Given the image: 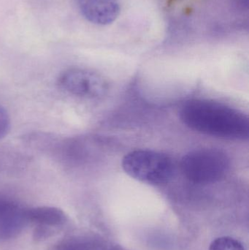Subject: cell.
<instances>
[{
  "label": "cell",
  "instance_id": "1",
  "mask_svg": "<svg viewBox=\"0 0 249 250\" xmlns=\"http://www.w3.org/2000/svg\"><path fill=\"white\" fill-rule=\"evenodd\" d=\"M180 117L190 129L206 135L230 140L249 136V120L246 114L213 101H190L181 108Z\"/></svg>",
  "mask_w": 249,
  "mask_h": 250
},
{
  "label": "cell",
  "instance_id": "2",
  "mask_svg": "<svg viewBox=\"0 0 249 250\" xmlns=\"http://www.w3.org/2000/svg\"><path fill=\"white\" fill-rule=\"evenodd\" d=\"M126 173L136 180L149 185H162L169 182L174 165L168 156L150 150H136L123 159Z\"/></svg>",
  "mask_w": 249,
  "mask_h": 250
},
{
  "label": "cell",
  "instance_id": "3",
  "mask_svg": "<svg viewBox=\"0 0 249 250\" xmlns=\"http://www.w3.org/2000/svg\"><path fill=\"white\" fill-rule=\"evenodd\" d=\"M230 160L216 148H201L190 151L183 157L181 170L194 183L206 185L220 180L229 170Z\"/></svg>",
  "mask_w": 249,
  "mask_h": 250
},
{
  "label": "cell",
  "instance_id": "4",
  "mask_svg": "<svg viewBox=\"0 0 249 250\" xmlns=\"http://www.w3.org/2000/svg\"><path fill=\"white\" fill-rule=\"evenodd\" d=\"M61 89L75 96L97 98L108 91L107 81L98 73L84 69H69L58 79Z\"/></svg>",
  "mask_w": 249,
  "mask_h": 250
},
{
  "label": "cell",
  "instance_id": "5",
  "mask_svg": "<svg viewBox=\"0 0 249 250\" xmlns=\"http://www.w3.org/2000/svg\"><path fill=\"white\" fill-rule=\"evenodd\" d=\"M77 4L84 18L95 24H110L120 13L118 0H77Z\"/></svg>",
  "mask_w": 249,
  "mask_h": 250
},
{
  "label": "cell",
  "instance_id": "6",
  "mask_svg": "<svg viewBox=\"0 0 249 250\" xmlns=\"http://www.w3.org/2000/svg\"><path fill=\"white\" fill-rule=\"evenodd\" d=\"M28 219L41 224L55 226L64 223L65 214L61 210L54 207H38L26 212Z\"/></svg>",
  "mask_w": 249,
  "mask_h": 250
},
{
  "label": "cell",
  "instance_id": "7",
  "mask_svg": "<svg viewBox=\"0 0 249 250\" xmlns=\"http://www.w3.org/2000/svg\"><path fill=\"white\" fill-rule=\"evenodd\" d=\"M209 250H245L239 241L229 236L217 238L211 244Z\"/></svg>",
  "mask_w": 249,
  "mask_h": 250
},
{
  "label": "cell",
  "instance_id": "8",
  "mask_svg": "<svg viewBox=\"0 0 249 250\" xmlns=\"http://www.w3.org/2000/svg\"><path fill=\"white\" fill-rule=\"evenodd\" d=\"M10 120L7 111L0 105V139L4 138L10 130Z\"/></svg>",
  "mask_w": 249,
  "mask_h": 250
}]
</instances>
